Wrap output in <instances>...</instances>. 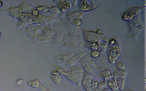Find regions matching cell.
Returning a JSON list of instances; mask_svg holds the SVG:
<instances>
[{
    "instance_id": "cell-1",
    "label": "cell",
    "mask_w": 146,
    "mask_h": 91,
    "mask_svg": "<svg viewBox=\"0 0 146 91\" xmlns=\"http://www.w3.org/2000/svg\"><path fill=\"white\" fill-rule=\"evenodd\" d=\"M84 75V72L79 67H74L71 69L67 72L65 77L70 81L76 84L79 86L82 84V81Z\"/></svg>"
},
{
    "instance_id": "cell-32",
    "label": "cell",
    "mask_w": 146,
    "mask_h": 91,
    "mask_svg": "<svg viewBox=\"0 0 146 91\" xmlns=\"http://www.w3.org/2000/svg\"><path fill=\"white\" fill-rule=\"evenodd\" d=\"M145 6H146V1H145Z\"/></svg>"
},
{
    "instance_id": "cell-13",
    "label": "cell",
    "mask_w": 146,
    "mask_h": 91,
    "mask_svg": "<svg viewBox=\"0 0 146 91\" xmlns=\"http://www.w3.org/2000/svg\"><path fill=\"white\" fill-rule=\"evenodd\" d=\"M112 75L110 69H104L103 71H101L100 73V77L102 78H103L105 81H106L107 80V79Z\"/></svg>"
},
{
    "instance_id": "cell-19",
    "label": "cell",
    "mask_w": 146,
    "mask_h": 91,
    "mask_svg": "<svg viewBox=\"0 0 146 91\" xmlns=\"http://www.w3.org/2000/svg\"><path fill=\"white\" fill-rule=\"evenodd\" d=\"M83 69L86 72V73H89V74H94L95 75V72L92 69V68L88 65H85L83 66Z\"/></svg>"
},
{
    "instance_id": "cell-20",
    "label": "cell",
    "mask_w": 146,
    "mask_h": 91,
    "mask_svg": "<svg viewBox=\"0 0 146 91\" xmlns=\"http://www.w3.org/2000/svg\"><path fill=\"white\" fill-rule=\"evenodd\" d=\"M49 11L52 14H58L60 12L58 6H52L49 8Z\"/></svg>"
},
{
    "instance_id": "cell-27",
    "label": "cell",
    "mask_w": 146,
    "mask_h": 91,
    "mask_svg": "<svg viewBox=\"0 0 146 91\" xmlns=\"http://www.w3.org/2000/svg\"><path fill=\"white\" fill-rule=\"evenodd\" d=\"M22 82H23V80L22 79H19L17 81V85H20V84H21L22 83Z\"/></svg>"
},
{
    "instance_id": "cell-15",
    "label": "cell",
    "mask_w": 146,
    "mask_h": 91,
    "mask_svg": "<svg viewBox=\"0 0 146 91\" xmlns=\"http://www.w3.org/2000/svg\"><path fill=\"white\" fill-rule=\"evenodd\" d=\"M98 88L99 89H100L102 91H104V90H106L109 89L107 83L106 81L99 82L98 84Z\"/></svg>"
},
{
    "instance_id": "cell-11",
    "label": "cell",
    "mask_w": 146,
    "mask_h": 91,
    "mask_svg": "<svg viewBox=\"0 0 146 91\" xmlns=\"http://www.w3.org/2000/svg\"><path fill=\"white\" fill-rule=\"evenodd\" d=\"M9 14L13 18H15L19 19L20 17H21V15L22 14V7L20 6L17 7L12 8V9H11L10 10Z\"/></svg>"
},
{
    "instance_id": "cell-7",
    "label": "cell",
    "mask_w": 146,
    "mask_h": 91,
    "mask_svg": "<svg viewBox=\"0 0 146 91\" xmlns=\"http://www.w3.org/2000/svg\"><path fill=\"white\" fill-rule=\"evenodd\" d=\"M27 85L34 88L39 89L40 91H50L44 86H43L40 82L39 79H35L29 81L27 82Z\"/></svg>"
},
{
    "instance_id": "cell-26",
    "label": "cell",
    "mask_w": 146,
    "mask_h": 91,
    "mask_svg": "<svg viewBox=\"0 0 146 91\" xmlns=\"http://www.w3.org/2000/svg\"><path fill=\"white\" fill-rule=\"evenodd\" d=\"M39 14V12L36 10V9H34L32 12H31V14L34 16H38Z\"/></svg>"
},
{
    "instance_id": "cell-18",
    "label": "cell",
    "mask_w": 146,
    "mask_h": 91,
    "mask_svg": "<svg viewBox=\"0 0 146 91\" xmlns=\"http://www.w3.org/2000/svg\"><path fill=\"white\" fill-rule=\"evenodd\" d=\"M89 43V42H88ZM88 47L92 49V51L98 50L99 51L100 49V46H99L97 42H93V43H89Z\"/></svg>"
},
{
    "instance_id": "cell-17",
    "label": "cell",
    "mask_w": 146,
    "mask_h": 91,
    "mask_svg": "<svg viewBox=\"0 0 146 91\" xmlns=\"http://www.w3.org/2000/svg\"><path fill=\"white\" fill-rule=\"evenodd\" d=\"M71 16L73 19H80L83 16V14L78 11H76L71 13Z\"/></svg>"
},
{
    "instance_id": "cell-30",
    "label": "cell",
    "mask_w": 146,
    "mask_h": 91,
    "mask_svg": "<svg viewBox=\"0 0 146 91\" xmlns=\"http://www.w3.org/2000/svg\"><path fill=\"white\" fill-rule=\"evenodd\" d=\"M2 36V33H1V32L0 31V38Z\"/></svg>"
},
{
    "instance_id": "cell-4",
    "label": "cell",
    "mask_w": 146,
    "mask_h": 91,
    "mask_svg": "<svg viewBox=\"0 0 146 91\" xmlns=\"http://www.w3.org/2000/svg\"><path fill=\"white\" fill-rule=\"evenodd\" d=\"M143 7H135L133 8H131L128 10L124 14L122 15V19L124 20L128 21L132 20L137 14V13L140 10H142Z\"/></svg>"
},
{
    "instance_id": "cell-9",
    "label": "cell",
    "mask_w": 146,
    "mask_h": 91,
    "mask_svg": "<svg viewBox=\"0 0 146 91\" xmlns=\"http://www.w3.org/2000/svg\"><path fill=\"white\" fill-rule=\"evenodd\" d=\"M71 6V3L67 1H60L58 2V7L62 13H66Z\"/></svg>"
},
{
    "instance_id": "cell-3",
    "label": "cell",
    "mask_w": 146,
    "mask_h": 91,
    "mask_svg": "<svg viewBox=\"0 0 146 91\" xmlns=\"http://www.w3.org/2000/svg\"><path fill=\"white\" fill-rule=\"evenodd\" d=\"M121 55V51L119 43L117 42L115 45L109 46L107 55L108 61L111 64H115L116 60L120 57Z\"/></svg>"
},
{
    "instance_id": "cell-21",
    "label": "cell",
    "mask_w": 146,
    "mask_h": 91,
    "mask_svg": "<svg viewBox=\"0 0 146 91\" xmlns=\"http://www.w3.org/2000/svg\"><path fill=\"white\" fill-rule=\"evenodd\" d=\"M100 51L98 50H94V51H91L90 52V56L92 58H96L100 55Z\"/></svg>"
},
{
    "instance_id": "cell-28",
    "label": "cell",
    "mask_w": 146,
    "mask_h": 91,
    "mask_svg": "<svg viewBox=\"0 0 146 91\" xmlns=\"http://www.w3.org/2000/svg\"><path fill=\"white\" fill-rule=\"evenodd\" d=\"M2 5H3V2H2V1H0V7H2Z\"/></svg>"
},
{
    "instance_id": "cell-22",
    "label": "cell",
    "mask_w": 146,
    "mask_h": 91,
    "mask_svg": "<svg viewBox=\"0 0 146 91\" xmlns=\"http://www.w3.org/2000/svg\"><path fill=\"white\" fill-rule=\"evenodd\" d=\"M56 67V66H55ZM56 71L58 72V73L62 76H65V75L66 74L67 72L63 69V68L59 67H56Z\"/></svg>"
},
{
    "instance_id": "cell-8",
    "label": "cell",
    "mask_w": 146,
    "mask_h": 91,
    "mask_svg": "<svg viewBox=\"0 0 146 91\" xmlns=\"http://www.w3.org/2000/svg\"><path fill=\"white\" fill-rule=\"evenodd\" d=\"M106 82L107 83L108 88L111 90H113V91L119 90V87H118L117 83V80L114 77L113 74H112V75L107 79V80Z\"/></svg>"
},
{
    "instance_id": "cell-35",
    "label": "cell",
    "mask_w": 146,
    "mask_h": 91,
    "mask_svg": "<svg viewBox=\"0 0 146 91\" xmlns=\"http://www.w3.org/2000/svg\"><path fill=\"white\" fill-rule=\"evenodd\" d=\"M111 91H113V90H111Z\"/></svg>"
},
{
    "instance_id": "cell-25",
    "label": "cell",
    "mask_w": 146,
    "mask_h": 91,
    "mask_svg": "<svg viewBox=\"0 0 146 91\" xmlns=\"http://www.w3.org/2000/svg\"><path fill=\"white\" fill-rule=\"evenodd\" d=\"M117 42L115 39H111L109 41V46H113L115 45Z\"/></svg>"
},
{
    "instance_id": "cell-34",
    "label": "cell",
    "mask_w": 146,
    "mask_h": 91,
    "mask_svg": "<svg viewBox=\"0 0 146 91\" xmlns=\"http://www.w3.org/2000/svg\"><path fill=\"white\" fill-rule=\"evenodd\" d=\"M145 91H146V88H145Z\"/></svg>"
},
{
    "instance_id": "cell-10",
    "label": "cell",
    "mask_w": 146,
    "mask_h": 91,
    "mask_svg": "<svg viewBox=\"0 0 146 91\" xmlns=\"http://www.w3.org/2000/svg\"><path fill=\"white\" fill-rule=\"evenodd\" d=\"M51 78L54 84L58 85H60L62 82V76L57 71L54 70L51 71Z\"/></svg>"
},
{
    "instance_id": "cell-23",
    "label": "cell",
    "mask_w": 146,
    "mask_h": 91,
    "mask_svg": "<svg viewBox=\"0 0 146 91\" xmlns=\"http://www.w3.org/2000/svg\"><path fill=\"white\" fill-rule=\"evenodd\" d=\"M74 23L76 25V26H80L82 24V21L80 19H75L73 20Z\"/></svg>"
},
{
    "instance_id": "cell-2",
    "label": "cell",
    "mask_w": 146,
    "mask_h": 91,
    "mask_svg": "<svg viewBox=\"0 0 146 91\" xmlns=\"http://www.w3.org/2000/svg\"><path fill=\"white\" fill-rule=\"evenodd\" d=\"M98 1H74V7L82 11H90L95 9L98 6Z\"/></svg>"
},
{
    "instance_id": "cell-29",
    "label": "cell",
    "mask_w": 146,
    "mask_h": 91,
    "mask_svg": "<svg viewBox=\"0 0 146 91\" xmlns=\"http://www.w3.org/2000/svg\"><path fill=\"white\" fill-rule=\"evenodd\" d=\"M145 77H146V63H145Z\"/></svg>"
},
{
    "instance_id": "cell-16",
    "label": "cell",
    "mask_w": 146,
    "mask_h": 91,
    "mask_svg": "<svg viewBox=\"0 0 146 91\" xmlns=\"http://www.w3.org/2000/svg\"><path fill=\"white\" fill-rule=\"evenodd\" d=\"M125 78H121L117 79V83L120 89H123L125 84Z\"/></svg>"
},
{
    "instance_id": "cell-12",
    "label": "cell",
    "mask_w": 146,
    "mask_h": 91,
    "mask_svg": "<svg viewBox=\"0 0 146 91\" xmlns=\"http://www.w3.org/2000/svg\"><path fill=\"white\" fill-rule=\"evenodd\" d=\"M114 77L117 79L118 78H125L128 76V73L127 71H120V70H116L115 73L113 74Z\"/></svg>"
},
{
    "instance_id": "cell-24",
    "label": "cell",
    "mask_w": 146,
    "mask_h": 91,
    "mask_svg": "<svg viewBox=\"0 0 146 91\" xmlns=\"http://www.w3.org/2000/svg\"><path fill=\"white\" fill-rule=\"evenodd\" d=\"M98 81H92L91 83V85H92V90L95 89H96V88H98Z\"/></svg>"
},
{
    "instance_id": "cell-31",
    "label": "cell",
    "mask_w": 146,
    "mask_h": 91,
    "mask_svg": "<svg viewBox=\"0 0 146 91\" xmlns=\"http://www.w3.org/2000/svg\"><path fill=\"white\" fill-rule=\"evenodd\" d=\"M145 83L146 84V77L145 78Z\"/></svg>"
},
{
    "instance_id": "cell-5",
    "label": "cell",
    "mask_w": 146,
    "mask_h": 91,
    "mask_svg": "<svg viewBox=\"0 0 146 91\" xmlns=\"http://www.w3.org/2000/svg\"><path fill=\"white\" fill-rule=\"evenodd\" d=\"M83 35L85 40L89 43L98 42L102 34L99 35L96 32L83 31Z\"/></svg>"
},
{
    "instance_id": "cell-14",
    "label": "cell",
    "mask_w": 146,
    "mask_h": 91,
    "mask_svg": "<svg viewBox=\"0 0 146 91\" xmlns=\"http://www.w3.org/2000/svg\"><path fill=\"white\" fill-rule=\"evenodd\" d=\"M115 65L118 70L127 71V67L124 63L121 62V61L116 62V63H115Z\"/></svg>"
},
{
    "instance_id": "cell-33",
    "label": "cell",
    "mask_w": 146,
    "mask_h": 91,
    "mask_svg": "<svg viewBox=\"0 0 146 91\" xmlns=\"http://www.w3.org/2000/svg\"><path fill=\"white\" fill-rule=\"evenodd\" d=\"M128 91H134V90H128Z\"/></svg>"
},
{
    "instance_id": "cell-6",
    "label": "cell",
    "mask_w": 146,
    "mask_h": 91,
    "mask_svg": "<svg viewBox=\"0 0 146 91\" xmlns=\"http://www.w3.org/2000/svg\"><path fill=\"white\" fill-rule=\"evenodd\" d=\"M92 76L91 74L84 73L82 84L86 91H93L92 88Z\"/></svg>"
}]
</instances>
